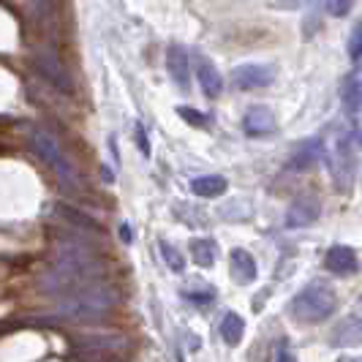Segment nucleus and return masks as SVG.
I'll use <instances>...</instances> for the list:
<instances>
[{
	"instance_id": "nucleus-26",
	"label": "nucleus",
	"mask_w": 362,
	"mask_h": 362,
	"mask_svg": "<svg viewBox=\"0 0 362 362\" xmlns=\"http://www.w3.org/2000/svg\"><path fill=\"white\" fill-rule=\"evenodd\" d=\"M185 300H191V303H199V305H204V303H213V300H216V294H213V289H204V294L185 291Z\"/></svg>"
},
{
	"instance_id": "nucleus-10",
	"label": "nucleus",
	"mask_w": 362,
	"mask_h": 362,
	"mask_svg": "<svg viewBox=\"0 0 362 362\" xmlns=\"http://www.w3.org/2000/svg\"><path fill=\"white\" fill-rule=\"evenodd\" d=\"M322 213L319 202L310 199V197H303V199L291 202L289 213H286V226L289 229H303V226H310Z\"/></svg>"
},
{
	"instance_id": "nucleus-22",
	"label": "nucleus",
	"mask_w": 362,
	"mask_h": 362,
	"mask_svg": "<svg viewBox=\"0 0 362 362\" xmlns=\"http://www.w3.org/2000/svg\"><path fill=\"white\" fill-rule=\"evenodd\" d=\"M158 245H161V256H163V262L169 264V270H175V272L185 270V259L177 254V248H175V245H169L166 240H161Z\"/></svg>"
},
{
	"instance_id": "nucleus-21",
	"label": "nucleus",
	"mask_w": 362,
	"mask_h": 362,
	"mask_svg": "<svg viewBox=\"0 0 362 362\" xmlns=\"http://www.w3.org/2000/svg\"><path fill=\"white\" fill-rule=\"evenodd\" d=\"M54 213H60V216L66 218V221H71L76 229H82V232H95L98 226H95V221L88 218L85 213H76L71 207H66V204H60V207H54Z\"/></svg>"
},
{
	"instance_id": "nucleus-15",
	"label": "nucleus",
	"mask_w": 362,
	"mask_h": 362,
	"mask_svg": "<svg viewBox=\"0 0 362 362\" xmlns=\"http://www.w3.org/2000/svg\"><path fill=\"white\" fill-rule=\"evenodd\" d=\"M362 344V319L357 316H349L346 322L335 327V338H332V346H360Z\"/></svg>"
},
{
	"instance_id": "nucleus-23",
	"label": "nucleus",
	"mask_w": 362,
	"mask_h": 362,
	"mask_svg": "<svg viewBox=\"0 0 362 362\" xmlns=\"http://www.w3.org/2000/svg\"><path fill=\"white\" fill-rule=\"evenodd\" d=\"M349 57H351V63H360L362 60V19L354 25V30L349 36Z\"/></svg>"
},
{
	"instance_id": "nucleus-18",
	"label": "nucleus",
	"mask_w": 362,
	"mask_h": 362,
	"mask_svg": "<svg viewBox=\"0 0 362 362\" xmlns=\"http://www.w3.org/2000/svg\"><path fill=\"white\" fill-rule=\"evenodd\" d=\"M341 104H344L346 115H357L362 109V85L354 76H349L341 88Z\"/></svg>"
},
{
	"instance_id": "nucleus-27",
	"label": "nucleus",
	"mask_w": 362,
	"mask_h": 362,
	"mask_svg": "<svg viewBox=\"0 0 362 362\" xmlns=\"http://www.w3.org/2000/svg\"><path fill=\"white\" fill-rule=\"evenodd\" d=\"M136 145L142 150V156H150V142H147V134L142 123H136Z\"/></svg>"
},
{
	"instance_id": "nucleus-28",
	"label": "nucleus",
	"mask_w": 362,
	"mask_h": 362,
	"mask_svg": "<svg viewBox=\"0 0 362 362\" xmlns=\"http://www.w3.org/2000/svg\"><path fill=\"white\" fill-rule=\"evenodd\" d=\"M275 362H297V357L291 354L289 349H286V344H281V349H278V357H275Z\"/></svg>"
},
{
	"instance_id": "nucleus-20",
	"label": "nucleus",
	"mask_w": 362,
	"mask_h": 362,
	"mask_svg": "<svg viewBox=\"0 0 362 362\" xmlns=\"http://www.w3.org/2000/svg\"><path fill=\"white\" fill-rule=\"evenodd\" d=\"M213 240H191V256L199 267H213L216 262V251H213Z\"/></svg>"
},
{
	"instance_id": "nucleus-16",
	"label": "nucleus",
	"mask_w": 362,
	"mask_h": 362,
	"mask_svg": "<svg viewBox=\"0 0 362 362\" xmlns=\"http://www.w3.org/2000/svg\"><path fill=\"white\" fill-rule=\"evenodd\" d=\"M197 76H199V85L207 98H218V95H221L223 79H221V74H218V69L213 63H202L199 69H197Z\"/></svg>"
},
{
	"instance_id": "nucleus-3",
	"label": "nucleus",
	"mask_w": 362,
	"mask_h": 362,
	"mask_svg": "<svg viewBox=\"0 0 362 362\" xmlns=\"http://www.w3.org/2000/svg\"><path fill=\"white\" fill-rule=\"evenodd\" d=\"M335 310V294L327 284H310L289 303V313L300 325H319Z\"/></svg>"
},
{
	"instance_id": "nucleus-29",
	"label": "nucleus",
	"mask_w": 362,
	"mask_h": 362,
	"mask_svg": "<svg viewBox=\"0 0 362 362\" xmlns=\"http://www.w3.org/2000/svg\"><path fill=\"white\" fill-rule=\"evenodd\" d=\"M117 235H120V240H123V243H131V240H134V235H131V226H128V223H120Z\"/></svg>"
},
{
	"instance_id": "nucleus-8",
	"label": "nucleus",
	"mask_w": 362,
	"mask_h": 362,
	"mask_svg": "<svg viewBox=\"0 0 362 362\" xmlns=\"http://www.w3.org/2000/svg\"><path fill=\"white\" fill-rule=\"evenodd\" d=\"M332 172H335V180L338 185H349L354 177V147H351V136L344 134L335 145V156H332Z\"/></svg>"
},
{
	"instance_id": "nucleus-11",
	"label": "nucleus",
	"mask_w": 362,
	"mask_h": 362,
	"mask_svg": "<svg viewBox=\"0 0 362 362\" xmlns=\"http://www.w3.org/2000/svg\"><path fill=\"white\" fill-rule=\"evenodd\" d=\"M166 71L172 74V79H175V85H177L180 90H188V85H191L188 54L182 52L180 47H175V44L166 49Z\"/></svg>"
},
{
	"instance_id": "nucleus-24",
	"label": "nucleus",
	"mask_w": 362,
	"mask_h": 362,
	"mask_svg": "<svg viewBox=\"0 0 362 362\" xmlns=\"http://www.w3.org/2000/svg\"><path fill=\"white\" fill-rule=\"evenodd\" d=\"M177 115H180V117L185 120V123H191V126H199V128L207 126L204 115H199L197 109H191V107H177Z\"/></svg>"
},
{
	"instance_id": "nucleus-25",
	"label": "nucleus",
	"mask_w": 362,
	"mask_h": 362,
	"mask_svg": "<svg viewBox=\"0 0 362 362\" xmlns=\"http://www.w3.org/2000/svg\"><path fill=\"white\" fill-rule=\"evenodd\" d=\"M351 6H354V0H327V11L332 17H346Z\"/></svg>"
},
{
	"instance_id": "nucleus-13",
	"label": "nucleus",
	"mask_w": 362,
	"mask_h": 362,
	"mask_svg": "<svg viewBox=\"0 0 362 362\" xmlns=\"http://www.w3.org/2000/svg\"><path fill=\"white\" fill-rule=\"evenodd\" d=\"M229 264H232V278L237 284H254L259 270H256V262L254 256L243 248H235L232 256H229Z\"/></svg>"
},
{
	"instance_id": "nucleus-1",
	"label": "nucleus",
	"mask_w": 362,
	"mask_h": 362,
	"mask_svg": "<svg viewBox=\"0 0 362 362\" xmlns=\"http://www.w3.org/2000/svg\"><path fill=\"white\" fill-rule=\"evenodd\" d=\"M104 278V264L82 240H63L54 248L52 267L41 275V286L47 294H69L85 284Z\"/></svg>"
},
{
	"instance_id": "nucleus-5",
	"label": "nucleus",
	"mask_w": 362,
	"mask_h": 362,
	"mask_svg": "<svg viewBox=\"0 0 362 362\" xmlns=\"http://www.w3.org/2000/svg\"><path fill=\"white\" fill-rule=\"evenodd\" d=\"M33 66H36V71L41 74L57 93H74L71 74H69V69L63 66V60H60L52 49L36 47V49H33Z\"/></svg>"
},
{
	"instance_id": "nucleus-4",
	"label": "nucleus",
	"mask_w": 362,
	"mask_h": 362,
	"mask_svg": "<svg viewBox=\"0 0 362 362\" xmlns=\"http://www.w3.org/2000/svg\"><path fill=\"white\" fill-rule=\"evenodd\" d=\"M28 139H30L33 153H36L38 158H41V161L47 163L54 175H57V180L66 182V185H79V175H76L74 163L69 161V156L63 153V147L57 145V139H54L49 131H44V128H33Z\"/></svg>"
},
{
	"instance_id": "nucleus-7",
	"label": "nucleus",
	"mask_w": 362,
	"mask_h": 362,
	"mask_svg": "<svg viewBox=\"0 0 362 362\" xmlns=\"http://www.w3.org/2000/svg\"><path fill=\"white\" fill-rule=\"evenodd\" d=\"M272 79H275V69L264 63H243L232 71V82L240 90H262L272 85Z\"/></svg>"
},
{
	"instance_id": "nucleus-2",
	"label": "nucleus",
	"mask_w": 362,
	"mask_h": 362,
	"mask_svg": "<svg viewBox=\"0 0 362 362\" xmlns=\"http://www.w3.org/2000/svg\"><path fill=\"white\" fill-rule=\"evenodd\" d=\"M117 305V291L95 281V284H85L79 289L63 294V300L57 303L54 316L63 322H79V325H90V322H101Z\"/></svg>"
},
{
	"instance_id": "nucleus-6",
	"label": "nucleus",
	"mask_w": 362,
	"mask_h": 362,
	"mask_svg": "<svg viewBox=\"0 0 362 362\" xmlns=\"http://www.w3.org/2000/svg\"><path fill=\"white\" fill-rule=\"evenodd\" d=\"M126 335L120 332H90V335H82L76 341V351L82 354H93V357H109V354H117L126 349Z\"/></svg>"
},
{
	"instance_id": "nucleus-14",
	"label": "nucleus",
	"mask_w": 362,
	"mask_h": 362,
	"mask_svg": "<svg viewBox=\"0 0 362 362\" xmlns=\"http://www.w3.org/2000/svg\"><path fill=\"white\" fill-rule=\"evenodd\" d=\"M325 158V145H322V139H308V142H303V145L294 150V156H291V169H310L316 161H322Z\"/></svg>"
},
{
	"instance_id": "nucleus-9",
	"label": "nucleus",
	"mask_w": 362,
	"mask_h": 362,
	"mask_svg": "<svg viewBox=\"0 0 362 362\" xmlns=\"http://www.w3.org/2000/svg\"><path fill=\"white\" fill-rule=\"evenodd\" d=\"M243 131L248 136H270L275 131V115L267 107H251L243 117Z\"/></svg>"
},
{
	"instance_id": "nucleus-19",
	"label": "nucleus",
	"mask_w": 362,
	"mask_h": 362,
	"mask_svg": "<svg viewBox=\"0 0 362 362\" xmlns=\"http://www.w3.org/2000/svg\"><path fill=\"white\" fill-rule=\"evenodd\" d=\"M243 332H245L243 319H240L237 313H226L223 322H221V335H223V341H226L229 346H237L240 341H243Z\"/></svg>"
},
{
	"instance_id": "nucleus-17",
	"label": "nucleus",
	"mask_w": 362,
	"mask_h": 362,
	"mask_svg": "<svg viewBox=\"0 0 362 362\" xmlns=\"http://www.w3.org/2000/svg\"><path fill=\"white\" fill-rule=\"evenodd\" d=\"M191 191L197 197H204V199H213V197H221L226 191V177L221 175H204V177H197L191 182Z\"/></svg>"
},
{
	"instance_id": "nucleus-12",
	"label": "nucleus",
	"mask_w": 362,
	"mask_h": 362,
	"mask_svg": "<svg viewBox=\"0 0 362 362\" xmlns=\"http://www.w3.org/2000/svg\"><path fill=\"white\" fill-rule=\"evenodd\" d=\"M325 267L335 275H351V272H357V256L349 245H335L327 251Z\"/></svg>"
}]
</instances>
